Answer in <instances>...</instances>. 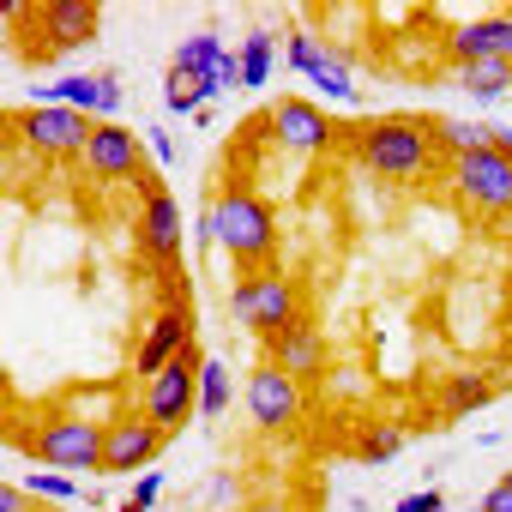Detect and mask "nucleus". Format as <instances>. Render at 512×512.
Segmentation results:
<instances>
[{
    "label": "nucleus",
    "mask_w": 512,
    "mask_h": 512,
    "mask_svg": "<svg viewBox=\"0 0 512 512\" xmlns=\"http://www.w3.org/2000/svg\"><path fill=\"white\" fill-rule=\"evenodd\" d=\"M266 127H272V139H278L284 151H296V157H320V151L338 139L332 115H326L320 103H308V97H284V103H272Z\"/></svg>",
    "instance_id": "ddd939ff"
},
{
    "label": "nucleus",
    "mask_w": 512,
    "mask_h": 512,
    "mask_svg": "<svg viewBox=\"0 0 512 512\" xmlns=\"http://www.w3.org/2000/svg\"><path fill=\"white\" fill-rule=\"evenodd\" d=\"M91 115L79 109H55V103H31L13 115V139L31 151V157H79L85 139H91Z\"/></svg>",
    "instance_id": "0eeeda50"
},
{
    "label": "nucleus",
    "mask_w": 512,
    "mask_h": 512,
    "mask_svg": "<svg viewBox=\"0 0 512 512\" xmlns=\"http://www.w3.org/2000/svg\"><path fill=\"white\" fill-rule=\"evenodd\" d=\"M145 139L139 133H127L121 121H97L91 127V139H85V151H79V163H85V175L91 181H103V187H115V181H139L145 175Z\"/></svg>",
    "instance_id": "9d476101"
},
{
    "label": "nucleus",
    "mask_w": 512,
    "mask_h": 512,
    "mask_svg": "<svg viewBox=\"0 0 512 512\" xmlns=\"http://www.w3.org/2000/svg\"><path fill=\"white\" fill-rule=\"evenodd\" d=\"M31 97L37 103H55V109H79L91 121H115V109H121V73L115 67L109 73H61V79L37 85Z\"/></svg>",
    "instance_id": "f8f14e48"
},
{
    "label": "nucleus",
    "mask_w": 512,
    "mask_h": 512,
    "mask_svg": "<svg viewBox=\"0 0 512 512\" xmlns=\"http://www.w3.org/2000/svg\"><path fill=\"white\" fill-rule=\"evenodd\" d=\"M211 500H217V506H241V488H235V476H211Z\"/></svg>",
    "instance_id": "473e14b6"
},
{
    "label": "nucleus",
    "mask_w": 512,
    "mask_h": 512,
    "mask_svg": "<svg viewBox=\"0 0 512 512\" xmlns=\"http://www.w3.org/2000/svg\"><path fill=\"white\" fill-rule=\"evenodd\" d=\"M211 97H223V85L217 79H193V73H163V103H169V115H199Z\"/></svg>",
    "instance_id": "4be33fe9"
},
{
    "label": "nucleus",
    "mask_w": 512,
    "mask_h": 512,
    "mask_svg": "<svg viewBox=\"0 0 512 512\" xmlns=\"http://www.w3.org/2000/svg\"><path fill=\"white\" fill-rule=\"evenodd\" d=\"M488 398H494V386H488V380H476V374L446 380V416H470V410H482Z\"/></svg>",
    "instance_id": "bb28decb"
},
{
    "label": "nucleus",
    "mask_w": 512,
    "mask_h": 512,
    "mask_svg": "<svg viewBox=\"0 0 512 512\" xmlns=\"http://www.w3.org/2000/svg\"><path fill=\"white\" fill-rule=\"evenodd\" d=\"M398 512H446V494L440 488H416V494L398 500Z\"/></svg>",
    "instance_id": "c756f323"
},
{
    "label": "nucleus",
    "mask_w": 512,
    "mask_h": 512,
    "mask_svg": "<svg viewBox=\"0 0 512 512\" xmlns=\"http://www.w3.org/2000/svg\"><path fill=\"white\" fill-rule=\"evenodd\" d=\"M476 512H512V488H506V482H494V488L482 494V506H476Z\"/></svg>",
    "instance_id": "72a5a7b5"
},
{
    "label": "nucleus",
    "mask_w": 512,
    "mask_h": 512,
    "mask_svg": "<svg viewBox=\"0 0 512 512\" xmlns=\"http://www.w3.org/2000/svg\"><path fill=\"white\" fill-rule=\"evenodd\" d=\"M223 55H229V49H223V37H217V31L205 25V31H187V37L175 43V55H169V67H175V73H193V79H211Z\"/></svg>",
    "instance_id": "6ab92c4d"
},
{
    "label": "nucleus",
    "mask_w": 512,
    "mask_h": 512,
    "mask_svg": "<svg viewBox=\"0 0 512 512\" xmlns=\"http://www.w3.org/2000/svg\"><path fill=\"white\" fill-rule=\"evenodd\" d=\"M512 55V31H506V13H482V19H464L446 31V61L452 73L458 67H476V61H506Z\"/></svg>",
    "instance_id": "dca6fc26"
},
{
    "label": "nucleus",
    "mask_w": 512,
    "mask_h": 512,
    "mask_svg": "<svg viewBox=\"0 0 512 512\" xmlns=\"http://www.w3.org/2000/svg\"><path fill=\"white\" fill-rule=\"evenodd\" d=\"M103 434H109V422H91V416L61 410V416H49V422L31 434V446H37V458H43L49 470H67V476L97 470V476H103Z\"/></svg>",
    "instance_id": "20e7f679"
},
{
    "label": "nucleus",
    "mask_w": 512,
    "mask_h": 512,
    "mask_svg": "<svg viewBox=\"0 0 512 512\" xmlns=\"http://www.w3.org/2000/svg\"><path fill=\"white\" fill-rule=\"evenodd\" d=\"M446 187H452L458 205H470L476 217H512V157H500V151L452 157Z\"/></svg>",
    "instance_id": "39448f33"
},
{
    "label": "nucleus",
    "mask_w": 512,
    "mask_h": 512,
    "mask_svg": "<svg viewBox=\"0 0 512 512\" xmlns=\"http://www.w3.org/2000/svg\"><path fill=\"white\" fill-rule=\"evenodd\" d=\"M163 446H169V434L145 410H115L109 434H103V476H145Z\"/></svg>",
    "instance_id": "1a4fd4ad"
},
{
    "label": "nucleus",
    "mask_w": 512,
    "mask_h": 512,
    "mask_svg": "<svg viewBox=\"0 0 512 512\" xmlns=\"http://www.w3.org/2000/svg\"><path fill=\"white\" fill-rule=\"evenodd\" d=\"M266 362L308 386V380H320V374H326V338H320L308 320H296V326H284L278 338H266Z\"/></svg>",
    "instance_id": "f3484780"
},
{
    "label": "nucleus",
    "mask_w": 512,
    "mask_h": 512,
    "mask_svg": "<svg viewBox=\"0 0 512 512\" xmlns=\"http://www.w3.org/2000/svg\"><path fill=\"white\" fill-rule=\"evenodd\" d=\"M452 79H458V91H470V97L488 103V109L512 97V61H476V67H458Z\"/></svg>",
    "instance_id": "aec40b11"
},
{
    "label": "nucleus",
    "mask_w": 512,
    "mask_h": 512,
    "mask_svg": "<svg viewBox=\"0 0 512 512\" xmlns=\"http://www.w3.org/2000/svg\"><path fill=\"white\" fill-rule=\"evenodd\" d=\"M163 482H169V476H163V470H145V476H139V482H133V494H127V500H121V512H151V506H157V500H163Z\"/></svg>",
    "instance_id": "cd10ccee"
},
{
    "label": "nucleus",
    "mask_w": 512,
    "mask_h": 512,
    "mask_svg": "<svg viewBox=\"0 0 512 512\" xmlns=\"http://www.w3.org/2000/svg\"><path fill=\"white\" fill-rule=\"evenodd\" d=\"M284 61L320 91V97H338V103H350L356 97V67H350V49H338V43H326V37H314V31H290L284 37Z\"/></svg>",
    "instance_id": "6e6552de"
},
{
    "label": "nucleus",
    "mask_w": 512,
    "mask_h": 512,
    "mask_svg": "<svg viewBox=\"0 0 512 512\" xmlns=\"http://www.w3.org/2000/svg\"><path fill=\"white\" fill-rule=\"evenodd\" d=\"M506 31H512V7H506ZM506 61H512V55H506Z\"/></svg>",
    "instance_id": "f704fd0d"
},
{
    "label": "nucleus",
    "mask_w": 512,
    "mask_h": 512,
    "mask_svg": "<svg viewBox=\"0 0 512 512\" xmlns=\"http://www.w3.org/2000/svg\"><path fill=\"white\" fill-rule=\"evenodd\" d=\"M199 235H211L241 272H260L278 253V211L253 187H217V199L199 217Z\"/></svg>",
    "instance_id": "f03ea898"
},
{
    "label": "nucleus",
    "mask_w": 512,
    "mask_h": 512,
    "mask_svg": "<svg viewBox=\"0 0 512 512\" xmlns=\"http://www.w3.org/2000/svg\"><path fill=\"white\" fill-rule=\"evenodd\" d=\"M350 157L392 187H416L434 175L440 139H434V121H422V115H374V121L350 127Z\"/></svg>",
    "instance_id": "f257e3e1"
},
{
    "label": "nucleus",
    "mask_w": 512,
    "mask_h": 512,
    "mask_svg": "<svg viewBox=\"0 0 512 512\" xmlns=\"http://www.w3.org/2000/svg\"><path fill=\"white\" fill-rule=\"evenodd\" d=\"M31 19L43 25V49H37V55L85 49V43H97V31H103V13L91 7V0H49V7H37Z\"/></svg>",
    "instance_id": "2eb2a0df"
},
{
    "label": "nucleus",
    "mask_w": 512,
    "mask_h": 512,
    "mask_svg": "<svg viewBox=\"0 0 512 512\" xmlns=\"http://www.w3.org/2000/svg\"><path fill=\"white\" fill-rule=\"evenodd\" d=\"M235 61H241V91H260V85L272 79V61H278V37L253 25V31H247V43L235 49Z\"/></svg>",
    "instance_id": "5701e85b"
},
{
    "label": "nucleus",
    "mask_w": 512,
    "mask_h": 512,
    "mask_svg": "<svg viewBox=\"0 0 512 512\" xmlns=\"http://www.w3.org/2000/svg\"><path fill=\"white\" fill-rule=\"evenodd\" d=\"M229 398H235L229 368H223L217 356H205V374H199V416H205V422H217V416L229 410Z\"/></svg>",
    "instance_id": "a878e982"
},
{
    "label": "nucleus",
    "mask_w": 512,
    "mask_h": 512,
    "mask_svg": "<svg viewBox=\"0 0 512 512\" xmlns=\"http://www.w3.org/2000/svg\"><path fill=\"white\" fill-rule=\"evenodd\" d=\"M19 482H25L37 500H49V506H79V500H91V494H85L67 470H49V464H43V470H25Z\"/></svg>",
    "instance_id": "393cba45"
},
{
    "label": "nucleus",
    "mask_w": 512,
    "mask_h": 512,
    "mask_svg": "<svg viewBox=\"0 0 512 512\" xmlns=\"http://www.w3.org/2000/svg\"><path fill=\"white\" fill-rule=\"evenodd\" d=\"M229 314H235L247 332L278 338L284 326H296V320H302V296H296L290 272L260 266V272H241V278H235V290H229Z\"/></svg>",
    "instance_id": "7ed1b4c3"
},
{
    "label": "nucleus",
    "mask_w": 512,
    "mask_h": 512,
    "mask_svg": "<svg viewBox=\"0 0 512 512\" xmlns=\"http://www.w3.org/2000/svg\"><path fill=\"white\" fill-rule=\"evenodd\" d=\"M434 139H440L446 157L494 151V121H458V115H440V121H434Z\"/></svg>",
    "instance_id": "412c9836"
},
{
    "label": "nucleus",
    "mask_w": 512,
    "mask_h": 512,
    "mask_svg": "<svg viewBox=\"0 0 512 512\" xmlns=\"http://www.w3.org/2000/svg\"><path fill=\"white\" fill-rule=\"evenodd\" d=\"M199 374H205V356H199V344H193L181 362H169L157 380L139 386V404H133V410H145L163 434H175L187 416H199Z\"/></svg>",
    "instance_id": "423d86ee"
},
{
    "label": "nucleus",
    "mask_w": 512,
    "mask_h": 512,
    "mask_svg": "<svg viewBox=\"0 0 512 512\" xmlns=\"http://www.w3.org/2000/svg\"><path fill=\"white\" fill-rule=\"evenodd\" d=\"M500 482H506V488H512V470H506V476H500Z\"/></svg>",
    "instance_id": "c9c22d12"
},
{
    "label": "nucleus",
    "mask_w": 512,
    "mask_h": 512,
    "mask_svg": "<svg viewBox=\"0 0 512 512\" xmlns=\"http://www.w3.org/2000/svg\"><path fill=\"white\" fill-rule=\"evenodd\" d=\"M0 512H37V494L25 482H0Z\"/></svg>",
    "instance_id": "c85d7f7f"
},
{
    "label": "nucleus",
    "mask_w": 512,
    "mask_h": 512,
    "mask_svg": "<svg viewBox=\"0 0 512 512\" xmlns=\"http://www.w3.org/2000/svg\"><path fill=\"white\" fill-rule=\"evenodd\" d=\"M145 151H151V157H157V163H163V169H169V163H175V139H169V133H163V127H151V133H145Z\"/></svg>",
    "instance_id": "2f4dec72"
},
{
    "label": "nucleus",
    "mask_w": 512,
    "mask_h": 512,
    "mask_svg": "<svg viewBox=\"0 0 512 512\" xmlns=\"http://www.w3.org/2000/svg\"><path fill=\"white\" fill-rule=\"evenodd\" d=\"M241 404H247V416H253L260 434H278V428H290L302 416V380H290L284 368L260 362L247 374V386H241Z\"/></svg>",
    "instance_id": "9b49d317"
},
{
    "label": "nucleus",
    "mask_w": 512,
    "mask_h": 512,
    "mask_svg": "<svg viewBox=\"0 0 512 512\" xmlns=\"http://www.w3.org/2000/svg\"><path fill=\"white\" fill-rule=\"evenodd\" d=\"M404 440H410V434H404L398 422H368V428L356 434V458H362V464H392V458L404 452Z\"/></svg>",
    "instance_id": "b1692460"
},
{
    "label": "nucleus",
    "mask_w": 512,
    "mask_h": 512,
    "mask_svg": "<svg viewBox=\"0 0 512 512\" xmlns=\"http://www.w3.org/2000/svg\"><path fill=\"white\" fill-rule=\"evenodd\" d=\"M193 350V314L175 302V308H157V320L145 326V338H139V350H133V374H139V386L145 380H157L169 362H181Z\"/></svg>",
    "instance_id": "4468645a"
},
{
    "label": "nucleus",
    "mask_w": 512,
    "mask_h": 512,
    "mask_svg": "<svg viewBox=\"0 0 512 512\" xmlns=\"http://www.w3.org/2000/svg\"><path fill=\"white\" fill-rule=\"evenodd\" d=\"M235 512H302L290 494H253V500H241Z\"/></svg>",
    "instance_id": "7c9ffc66"
},
{
    "label": "nucleus",
    "mask_w": 512,
    "mask_h": 512,
    "mask_svg": "<svg viewBox=\"0 0 512 512\" xmlns=\"http://www.w3.org/2000/svg\"><path fill=\"white\" fill-rule=\"evenodd\" d=\"M139 241L157 253V260L169 266L175 253H181V205H175V193L169 187H157V181H145V211H139Z\"/></svg>",
    "instance_id": "a211bd4d"
}]
</instances>
